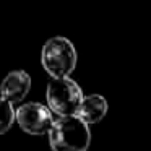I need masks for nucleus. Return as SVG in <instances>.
<instances>
[{"label": "nucleus", "mask_w": 151, "mask_h": 151, "mask_svg": "<svg viewBox=\"0 0 151 151\" xmlns=\"http://www.w3.org/2000/svg\"><path fill=\"white\" fill-rule=\"evenodd\" d=\"M47 135L52 151H88L91 145L89 125L78 115L57 117Z\"/></svg>", "instance_id": "f257e3e1"}, {"label": "nucleus", "mask_w": 151, "mask_h": 151, "mask_svg": "<svg viewBox=\"0 0 151 151\" xmlns=\"http://www.w3.org/2000/svg\"><path fill=\"white\" fill-rule=\"evenodd\" d=\"M13 122H17V109L7 99L0 98V135L7 133Z\"/></svg>", "instance_id": "0eeeda50"}, {"label": "nucleus", "mask_w": 151, "mask_h": 151, "mask_svg": "<svg viewBox=\"0 0 151 151\" xmlns=\"http://www.w3.org/2000/svg\"><path fill=\"white\" fill-rule=\"evenodd\" d=\"M76 49L70 39L63 36H55L46 41L41 50L42 68L50 75V78H67L73 73L76 67Z\"/></svg>", "instance_id": "f03ea898"}, {"label": "nucleus", "mask_w": 151, "mask_h": 151, "mask_svg": "<svg viewBox=\"0 0 151 151\" xmlns=\"http://www.w3.org/2000/svg\"><path fill=\"white\" fill-rule=\"evenodd\" d=\"M54 122V112L41 102H24L17 109V124L29 135L49 133Z\"/></svg>", "instance_id": "20e7f679"}, {"label": "nucleus", "mask_w": 151, "mask_h": 151, "mask_svg": "<svg viewBox=\"0 0 151 151\" xmlns=\"http://www.w3.org/2000/svg\"><path fill=\"white\" fill-rule=\"evenodd\" d=\"M85 94L75 80L67 78H50L46 89L47 107L57 117H68L76 115L81 106Z\"/></svg>", "instance_id": "7ed1b4c3"}, {"label": "nucleus", "mask_w": 151, "mask_h": 151, "mask_svg": "<svg viewBox=\"0 0 151 151\" xmlns=\"http://www.w3.org/2000/svg\"><path fill=\"white\" fill-rule=\"evenodd\" d=\"M31 91V76L24 70H12L0 83V98L12 104L21 102Z\"/></svg>", "instance_id": "39448f33"}, {"label": "nucleus", "mask_w": 151, "mask_h": 151, "mask_svg": "<svg viewBox=\"0 0 151 151\" xmlns=\"http://www.w3.org/2000/svg\"><path fill=\"white\" fill-rule=\"evenodd\" d=\"M107 111H109V104L104 99V96L89 94V96H85V99H83L76 115H78L85 124L94 125V124H99V122L106 117Z\"/></svg>", "instance_id": "423d86ee"}]
</instances>
